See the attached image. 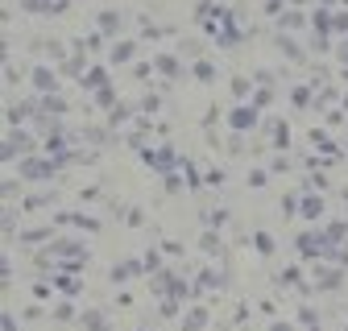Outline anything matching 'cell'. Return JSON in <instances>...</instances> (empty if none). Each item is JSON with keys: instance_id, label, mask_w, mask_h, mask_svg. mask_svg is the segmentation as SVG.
I'll return each mask as SVG.
<instances>
[{"instance_id": "1", "label": "cell", "mask_w": 348, "mask_h": 331, "mask_svg": "<svg viewBox=\"0 0 348 331\" xmlns=\"http://www.w3.org/2000/svg\"><path fill=\"white\" fill-rule=\"evenodd\" d=\"M50 174H54L50 162H25L21 166V178H50Z\"/></svg>"}, {"instance_id": "2", "label": "cell", "mask_w": 348, "mask_h": 331, "mask_svg": "<svg viewBox=\"0 0 348 331\" xmlns=\"http://www.w3.org/2000/svg\"><path fill=\"white\" fill-rule=\"evenodd\" d=\"M83 323H87V331H108V319H104V315H96V311H91V315H83Z\"/></svg>"}, {"instance_id": "3", "label": "cell", "mask_w": 348, "mask_h": 331, "mask_svg": "<svg viewBox=\"0 0 348 331\" xmlns=\"http://www.w3.org/2000/svg\"><path fill=\"white\" fill-rule=\"evenodd\" d=\"M158 70H162V75H178V58H158Z\"/></svg>"}, {"instance_id": "4", "label": "cell", "mask_w": 348, "mask_h": 331, "mask_svg": "<svg viewBox=\"0 0 348 331\" xmlns=\"http://www.w3.org/2000/svg\"><path fill=\"white\" fill-rule=\"evenodd\" d=\"M116 25H120V17H116V13H104V17H100V29H104V33H116Z\"/></svg>"}, {"instance_id": "5", "label": "cell", "mask_w": 348, "mask_h": 331, "mask_svg": "<svg viewBox=\"0 0 348 331\" xmlns=\"http://www.w3.org/2000/svg\"><path fill=\"white\" fill-rule=\"evenodd\" d=\"M195 79H216V66L212 62H195Z\"/></svg>"}, {"instance_id": "6", "label": "cell", "mask_w": 348, "mask_h": 331, "mask_svg": "<svg viewBox=\"0 0 348 331\" xmlns=\"http://www.w3.org/2000/svg\"><path fill=\"white\" fill-rule=\"evenodd\" d=\"M129 274H137V261H124V265H116V281H124V277H129Z\"/></svg>"}, {"instance_id": "7", "label": "cell", "mask_w": 348, "mask_h": 331, "mask_svg": "<svg viewBox=\"0 0 348 331\" xmlns=\"http://www.w3.org/2000/svg\"><path fill=\"white\" fill-rule=\"evenodd\" d=\"M25 8L29 13H46V8H58V4H50V0H25Z\"/></svg>"}, {"instance_id": "8", "label": "cell", "mask_w": 348, "mask_h": 331, "mask_svg": "<svg viewBox=\"0 0 348 331\" xmlns=\"http://www.w3.org/2000/svg\"><path fill=\"white\" fill-rule=\"evenodd\" d=\"M33 83H38V87H42V91H50V87H54V79H50V75H46V70H33Z\"/></svg>"}, {"instance_id": "9", "label": "cell", "mask_w": 348, "mask_h": 331, "mask_svg": "<svg viewBox=\"0 0 348 331\" xmlns=\"http://www.w3.org/2000/svg\"><path fill=\"white\" fill-rule=\"evenodd\" d=\"M203 323H207V315H203V311H195V315H191V319H187V331H199V327H203Z\"/></svg>"}, {"instance_id": "10", "label": "cell", "mask_w": 348, "mask_h": 331, "mask_svg": "<svg viewBox=\"0 0 348 331\" xmlns=\"http://www.w3.org/2000/svg\"><path fill=\"white\" fill-rule=\"evenodd\" d=\"M100 108H112V87H100V96H96Z\"/></svg>"}, {"instance_id": "11", "label": "cell", "mask_w": 348, "mask_h": 331, "mask_svg": "<svg viewBox=\"0 0 348 331\" xmlns=\"http://www.w3.org/2000/svg\"><path fill=\"white\" fill-rule=\"evenodd\" d=\"M232 124H253V112H245V108L232 112Z\"/></svg>"}, {"instance_id": "12", "label": "cell", "mask_w": 348, "mask_h": 331, "mask_svg": "<svg viewBox=\"0 0 348 331\" xmlns=\"http://www.w3.org/2000/svg\"><path fill=\"white\" fill-rule=\"evenodd\" d=\"M129 54H133V46L124 42V46H116V54H112V58H116V62H124V58H129Z\"/></svg>"}, {"instance_id": "13", "label": "cell", "mask_w": 348, "mask_h": 331, "mask_svg": "<svg viewBox=\"0 0 348 331\" xmlns=\"http://www.w3.org/2000/svg\"><path fill=\"white\" fill-rule=\"evenodd\" d=\"M282 25H286V29H294V25H303V17H298V13H286V17H282Z\"/></svg>"}, {"instance_id": "14", "label": "cell", "mask_w": 348, "mask_h": 331, "mask_svg": "<svg viewBox=\"0 0 348 331\" xmlns=\"http://www.w3.org/2000/svg\"><path fill=\"white\" fill-rule=\"evenodd\" d=\"M307 100H311V91H307V87H298V91H294V104H298V108H307Z\"/></svg>"}, {"instance_id": "15", "label": "cell", "mask_w": 348, "mask_h": 331, "mask_svg": "<svg viewBox=\"0 0 348 331\" xmlns=\"http://www.w3.org/2000/svg\"><path fill=\"white\" fill-rule=\"evenodd\" d=\"M303 216H319V199H307V203H303Z\"/></svg>"}, {"instance_id": "16", "label": "cell", "mask_w": 348, "mask_h": 331, "mask_svg": "<svg viewBox=\"0 0 348 331\" xmlns=\"http://www.w3.org/2000/svg\"><path fill=\"white\" fill-rule=\"evenodd\" d=\"M4 331H17V323H13V319H4Z\"/></svg>"}, {"instance_id": "17", "label": "cell", "mask_w": 348, "mask_h": 331, "mask_svg": "<svg viewBox=\"0 0 348 331\" xmlns=\"http://www.w3.org/2000/svg\"><path fill=\"white\" fill-rule=\"evenodd\" d=\"M274 331H290V327H286V323H274Z\"/></svg>"}]
</instances>
